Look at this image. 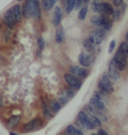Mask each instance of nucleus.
Returning <instances> with one entry per match:
<instances>
[{"mask_svg": "<svg viewBox=\"0 0 128 135\" xmlns=\"http://www.w3.org/2000/svg\"><path fill=\"white\" fill-rule=\"evenodd\" d=\"M87 13H88V7H87V6H83V7H82L81 10H80L79 13H78V18H79L80 20L83 21L84 19L86 18Z\"/></svg>", "mask_w": 128, "mask_h": 135, "instance_id": "bb28decb", "label": "nucleus"}, {"mask_svg": "<svg viewBox=\"0 0 128 135\" xmlns=\"http://www.w3.org/2000/svg\"><path fill=\"white\" fill-rule=\"evenodd\" d=\"M125 41L128 42V31H127L126 33H125Z\"/></svg>", "mask_w": 128, "mask_h": 135, "instance_id": "4c0bfd02", "label": "nucleus"}, {"mask_svg": "<svg viewBox=\"0 0 128 135\" xmlns=\"http://www.w3.org/2000/svg\"><path fill=\"white\" fill-rule=\"evenodd\" d=\"M83 46L89 53L92 54L93 52L95 51V46H96V45L92 42V41L90 40V38H87L83 41Z\"/></svg>", "mask_w": 128, "mask_h": 135, "instance_id": "a211bd4d", "label": "nucleus"}, {"mask_svg": "<svg viewBox=\"0 0 128 135\" xmlns=\"http://www.w3.org/2000/svg\"><path fill=\"white\" fill-rule=\"evenodd\" d=\"M128 58V42H124L120 44L118 52L114 56L113 60H115L116 67L118 70H124L127 67Z\"/></svg>", "mask_w": 128, "mask_h": 135, "instance_id": "f257e3e1", "label": "nucleus"}, {"mask_svg": "<svg viewBox=\"0 0 128 135\" xmlns=\"http://www.w3.org/2000/svg\"><path fill=\"white\" fill-rule=\"evenodd\" d=\"M89 38L92 41V42L95 45H99L105 38V31L102 29H99V28H96L90 32Z\"/></svg>", "mask_w": 128, "mask_h": 135, "instance_id": "20e7f679", "label": "nucleus"}, {"mask_svg": "<svg viewBox=\"0 0 128 135\" xmlns=\"http://www.w3.org/2000/svg\"><path fill=\"white\" fill-rule=\"evenodd\" d=\"M113 3H114L115 6H121L123 4V0H113Z\"/></svg>", "mask_w": 128, "mask_h": 135, "instance_id": "f704fd0d", "label": "nucleus"}, {"mask_svg": "<svg viewBox=\"0 0 128 135\" xmlns=\"http://www.w3.org/2000/svg\"><path fill=\"white\" fill-rule=\"evenodd\" d=\"M66 135H84L83 132H81L80 130H78L77 128H75L73 125H68L66 129Z\"/></svg>", "mask_w": 128, "mask_h": 135, "instance_id": "aec40b11", "label": "nucleus"}, {"mask_svg": "<svg viewBox=\"0 0 128 135\" xmlns=\"http://www.w3.org/2000/svg\"><path fill=\"white\" fill-rule=\"evenodd\" d=\"M108 77L109 78L110 80L114 82H118L120 80V73H119L118 69H116V63H115V60L113 59L110 60L109 65H108Z\"/></svg>", "mask_w": 128, "mask_h": 135, "instance_id": "39448f33", "label": "nucleus"}, {"mask_svg": "<svg viewBox=\"0 0 128 135\" xmlns=\"http://www.w3.org/2000/svg\"><path fill=\"white\" fill-rule=\"evenodd\" d=\"M89 1H90V0H83V2H84V3H88Z\"/></svg>", "mask_w": 128, "mask_h": 135, "instance_id": "ea45409f", "label": "nucleus"}, {"mask_svg": "<svg viewBox=\"0 0 128 135\" xmlns=\"http://www.w3.org/2000/svg\"><path fill=\"white\" fill-rule=\"evenodd\" d=\"M98 133H99V135H108V132L106 131H104L103 129H99L98 131Z\"/></svg>", "mask_w": 128, "mask_h": 135, "instance_id": "c9c22d12", "label": "nucleus"}, {"mask_svg": "<svg viewBox=\"0 0 128 135\" xmlns=\"http://www.w3.org/2000/svg\"><path fill=\"white\" fill-rule=\"evenodd\" d=\"M41 108H42V114L44 115V117L46 119H51L53 117V114L54 113L52 112L50 106L47 104L44 100H42L41 102Z\"/></svg>", "mask_w": 128, "mask_h": 135, "instance_id": "f8f14e48", "label": "nucleus"}, {"mask_svg": "<svg viewBox=\"0 0 128 135\" xmlns=\"http://www.w3.org/2000/svg\"><path fill=\"white\" fill-rule=\"evenodd\" d=\"M21 120V115H14V116L10 117L6 122V126L9 129H14L15 126L18 124L19 122Z\"/></svg>", "mask_w": 128, "mask_h": 135, "instance_id": "dca6fc26", "label": "nucleus"}, {"mask_svg": "<svg viewBox=\"0 0 128 135\" xmlns=\"http://www.w3.org/2000/svg\"><path fill=\"white\" fill-rule=\"evenodd\" d=\"M23 16L24 17H33L35 19L40 18L41 11L39 0H27L23 6Z\"/></svg>", "mask_w": 128, "mask_h": 135, "instance_id": "f03ea898", "label": "nucleus"}, {"mask_svg": "<svg viewBox=\"0 0 128 135\" xmlns=\"http://www.w3.org/2000/svg\"><path fill=\"white\" fill-rule=\"evenodd\" d=\"M4 21H5L6 25L10 29H13L15 25V18H14V13H13V8H10L5 13L4 16Z\"/></svg>", "mask_w": 128, "mask_h": 135, "instance_id": "1a4fd4ad", "label": "nucleus"}, {"mask_svg": "<svg viewBox=\"0 0 128 135\" xmlns=\"http://www.w3.org/2000/svg\"><path fill=\"white\" fill-rule=\"evenodd\" d=\"M64 95L68 97V99H71L74 97L75 92H74V90H73L72 88H68V89H66V90H65Z\"/></svg>", "mask_w": 128, "mask_h": 135, "instance_id": "c85d7f7f", "label": "nucleus"}, {"mask_svg": "<svg viewBox=\"0 0 128 135\" xmlns=\"http://www.w3.org/2000/svg\"><path fill=\"white\" fill-rule=\"evenodd\" d=\"M65 6H66V13L67 14H70L75 6V0H66Z\"/></svg>", "mask_w": 128, "mask_h": 135, "instance_id": "b1692460", "label": "nucleus"}, {"mask_svg": "<svg viewBox=\"0 0 128 135\" xmlns=\"http://www.w3.org/2000/svg\"><path fill=\"white\" fill-rule=\"evenodd\" d=\"M77 118L82 127H84L85 129L92 130L95 128L94 125L92 124V123L90 122V117H89V115L86 114V113H84L83 111H81V112L78 113Z\"/></svg>", "mask_w": 128, "mask_h": 135, "instance_id": "423d86ee", "label": "nucleus"}, {"mask_svg": "<svg viewBox=\"0 0 128 135\" xmlns=\"http://www.w3.org/2000/svg\"><path fill=\"white\" fill-rule=\"evenodd\" d=\"M49 106H50L52 112L54 113V114H56V113H58L61 109V104L58 101H56V100H51L50 102H49Z\"/></svg>", "mask_w": 128, "mask_h": 135, "instance_id": "4be33fe9", "label": "nucleus"}, {"mask_svg": "<svg viewBox=\"0 0 128 135\" xmlns=\"http://www.w3.org/2000/svg\"><path fill=\"white\" fill-rule=\"evenodd\" d=\"M90 23L93 26L96 28H99L101 29V23H102V15H97L92 17L90 19Z\"/></svg>", "mask_w": 128, "mask_h": 135, "instance_id": "6ab92c4d", "label": "nucleus"}, {"mask_svg": "<svg viewBox=\"0 0 128 135\" xmlns=\"http://www.w3.org/2000/svg\"><path fill=\"white\" fill-rule=\"evenodd\" d=\"M64 78H65V80H66V82L69 86H71V88H81L82 82H81V80L76 77V76L73 75V74H71V73H67V74H65Z\"/></svg>", "mask_w": 128, "mask_h": 135, "instance_id": "0eeeda50", "label": "nucleus"}, {"mask_svg": "<svg viewBox=\"0 0 128 135\" xmlns=\"http://www.w3.org/2000/svg\"><path fill=\"white\" fill-rule=\"evenodd\" d=\"M9 135H17V134L14 133V132H9Z\"/></svg>", "mask_w": 128, "mask_h": 135, "instance_id": "58836bf2", "label": "nucleus"}, {"mask_svg": "<svg viewBox=\"0 0 128 135\" xmlns=\"http://www.w3.org/2000/svg\"><path fill=\"white\" fill-rule=\"evenodd\" d=\"M58 102H59L62 106L65 105V104H66L67 102H68V97H66L64 94H62V95H60L59 97H58Z\"/></svg>", "mask_w": 128, "mask_h": 135, "instance_id": "c756f323", "label": "nucleus"}, {"mask_svg": "<svg viewBox=\"0 0 128 135\" xmlns=\"http://www.w3.org/2000/svg\"><path fill=\"white\" fill-rule=\"evenodd\" d=\"M90 104L92 106H94L95 108H97V109L100 110V111H104L106 109L105 107V104H103L102 100L101 98H99V97H93L92 99H90Z\"/></svg>", "mask_w": 128, "mask_h": 135, "instance_id": "4468645a", "label": "nucleus"}, {"mask_svg": "<svg viewBox=\"0 0 128 135\" xmlns=\"http://www.w3.org/2000/svg\"><path fill=\"white\" fill-rule=\"evenodd\" d=\"M92 8L94 12L96 13H100L101 14V11H102V7H101V3H98V2H94L92 3Z\"/></svg>", "mask_w": 128, "mask_h": 135, "instance_id": "cd10ccee", "label": "nucleus"}, {"mask_svg": "<svg viewBox=\"0 0 128 135\" xmlns=\"http://www.w3.org/2000/svg\"><path fill=\"white\" fill-rule=\"evenodd\" d=\"M56 0H42V6L46 11H49L53 8Z\"/></svg>", "mask_w": 128, "mask_h": 135, "instance_id": "5701e85b", "label": "nucleus"}, {"mask_svg": "<svg viewBox=\"0 0 128 135\" xmlns=\"http://www.w3.org/2000/svg\"><path fill=\"white\" fill-rule=\"evenodd\" d=\"M92 135H99V133H92Z\"/></svg>", "mask_w": 128, "mask_h": 135, "instance_id": "a19ab883", "label": "nucleus"}, {"mask_svg": "<svg viewBox=\"0 0 128 135\" xmlns=\"http://www.w3.org/2000/svg\"><path fill=\"white\" fill-rule=\"evenodd\" d=\"M1 27H2V25H1V23H0V29H1Z\"/></svg>", "mask_w": 128, "mask_h": 135, "instance_id": "79ce46f5", "label": "nucleus"}, {"mask_svg": "<svg viewBox=\"0 0 128 135\" xmlns=\"http://www.w3.org/2000/svg\"><path fill=\"white\" fill-rule=\"evenodd\" d=\"M13 13H14V18L16 21H21L22 16H23V11H22L20 5H15L13 7Z\"/></svg>", "mask_w": 128, "mask_h": 135, "instance_id": "412c9836", "label": "nucleus"}, {"mask_svg": "<svg viewBox=\"0 0 128 135\" xmlns=\"http://www.w3.org/2000/svg\"><path fill=\"white\" fill-rule=\"evenodd\" d=\"M99 88L104 94H111L114 91L112 83L109 78L108 77V74L104 73L102 75V77L99 81Z\"/></svg>", "mask_w": 128, "mask_h": 135, "instance_id": "7ed1b4c3", "label": "nucleus"}, {"mask_svg": "<svg viewBox=\"0 0 128 135\" xmlns=\"http://www.w3.org/2000/svg\"><path fill=\"white\" fill-rule=\"evenodd\" d=\"M38 46H39V49H40V51H42V50L44 49L45 41H44V39H43L42 37H40V38L38 39Z\"/></svg>", "mask_w": 128, "mask_h": 135, "instance_id": "7c9ffc66", "label": "nucleus"}, {"mask_svg": "<svg viewBox=\"0 0 128 135\" xmlns=\"http://www.w3.org/2000/svg\"><path fill=\"white\" fill-rule=\"evenodd\" d=\"M69 72L73 75L76 76L77 78H85L88 75L89 70L84 68H81L78 66H71L69 68Z\"/></svg>", "mask_w": 128, "mask_h": 135, "instance_id": "9b49d317", "label": "nucleus"}, {"mask_svg": "<svg viewBox=\"0 0 128 135\" xmlns=\"http://www.w3.org/2000/svg\"><path fill=\"white\" fill-rule=\"evenodd\" d=\"M113 26V21L110 18V16L102 15V23H101V29L104 31H108Z\"/></svg>", "mask_w": 128, "mask_h": 135, "instance_id": "ddd939ff", "label": "nucleus"}, {"mask_svg": "<svg viewBox=\"0 0 128 135\" xmlns=\"http://www.w3.org/2000/svg\"><path fill=\"white\" fill-rule=\"evenodd\" d=\"M3 106V99H2V97L0 95V108Z\"/></svg>", "mask_w": 128, "mask_h": 135, "instance_id": "e433bc0d", "label": "nucleus"}, {"mask_svg": "<svg viewBox=\"0 0 128 135\" xmlns=\"http://www.w3.org/2000/svg\"><path fill=\"white\" fill-rule=\"evenodd\" d=\"M93 58L94 57L92 55V53L88 54V53H85V52H82L79 55L78 60H79L80 64H81L82 66H83L85 68H89L92 65Z\"/></svg>", "mask_w": 128, "mask_h": 135, "instance_id": "9d476101", "label": "nucleus"}, {"mask_svg": "<svg viewBox=\"0 0 128 135\" xmlns=\"http://www.w3.org/2000/svg\"><path fill=\"white\" fill-rule=\"evenodd\" d=\"M41 125H42V121H41L40 119H39V118L33 119L23 126V132H34V131L38 130L39 128H40Z\"/></svg>", "mask_w": 128, "mask_h": 135, "instance_id": "6e6552de", "label": "nucleus"}, {"mask_svg": "<svg viewBox=\"0 0 128 135\" xmlns=\"http://www.w3.org/2000/svg\"><path fill=\"white\" fill-rule=\"evenodd\" d=\"M65 40V34L63 29H58L56 32V42L57 43H62Z\"/></svg>", "mask_w": 128, "mask_h": 135, "instance_id": "393cba45", "label": "nucleus"}, {"mask_svg": "<svg viewBox=\"0 0 128 135\" xmlns=\"http://www.w3.org/2000/svg\"><path fill=\"white\" fill-rule=\"evenodd\" d=\"M62 17H63V13H62V10L59 6H56L55 8V11H54V16H53V25L55 26H57L59 25L60 22L62 20Z\"/></svg>", "mask_w": 128, "mask_h": 135, "instance_id": "2eb2a0df", "label": "nucleus"}, {"mask_svg": "<svg viewBox=\"0 0 128 135\" xmlns=\"http://www.w3.org/2000/svg\"><path fill=\"white\" fill-rule=\"evenodd\" d=\"M90 119V122L92 123V124L94 125V127H100L101 126V121L99 117H97L96 115L90 114V115H89Z\"/></svg>", "mask_w": 128, "mask_h": 135, "instance_id": "a878e982", "label": "nucleus"}, {"mask_svg": "<svg viewBox=\"0 0 128 135\" xmlns=\"http://www.w3.org/2000/svg\"><path fill=\"white\" fill-rule=\"evenodd\" d=\"M114 17H115V19L116 20H118L119 18H120V16H121V10L120 9H118V10H116L114 12Z\"/></svg>", "mask_w": 128, "mask_h": 135, "instance_id": "473e14b6", "label": "nucleus"}, {"mask_svg": "<svg viewBox=\"0 0 128 135\" xmlns=\"http://www.w3.org/2000/svg\"><path fill=\"white\" fill-rule=\"evenodd\" d=\"M101 7H102V11H101V14L102 15H108V16H113L114 15L115 11L110 4L101 3Z\"/></svg>", "mask_w": 128, "mask_h": 135, "instance_id": "f3484780", "label": "nucleus"}, {"mask_svg": "<svg viewBox=\"0 0 128 135\" xmlns=\"http://www.w3.org/2000/svg\"><path fill=\"white\" fill-rule=\"evenodd\" d=\"M115 46H116V41L113 40L111 41V42H110L109 44V48H108V53H111L113 51V50L115 49Z\"/></svg>", "mask_w": 128, "mask_h": 135, "instance_id": "2f4dec72", "label": "nucleus"}, {"mask_svg": "<svg viewBox=\"0 0 128 135\" xmlns=\"http://www.w3.org/2000/svg\"><path fill=\"white\" fill-rule=\"evenodd\" d=\"M18 1H23V0H18Z\"/></svg>", "mask_w": 128, "mask_h": 135, "instance_id": "37998d69", "label": "nucleus"}, {"mask_svg": "<svg viewBox=\"0 0 128 135\" xmlns=\"http://www.w3.org/2000/svg\"><path fill=\"white\" fill-rule=\"evenodd\" d=\"M82 1H83V0H75V6H74V8H76V9L80 8V6H81L82 4Z\"/></svg>", "mask_w": 128, "mask_h": 135, "instance_id": "72a5a7b5", "label": "nucleus"}]
</instances>
